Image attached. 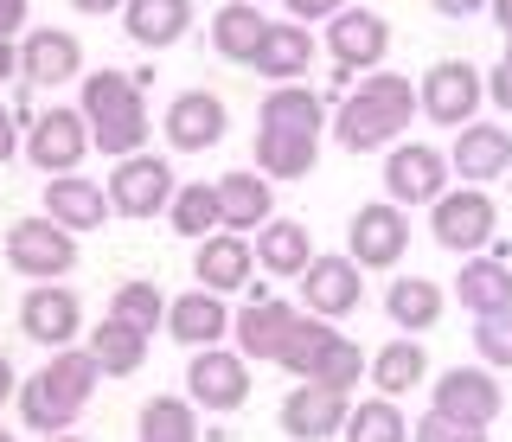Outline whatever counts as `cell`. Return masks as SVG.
Returning a JSON list of instances; mask_svg holds the SVG:
<instances>
[{"label": "cell", "instance_id": "obj_26", "mask_svg": "<svg viewBox=\"0 0 512 442\" xmlns=\"http://www.w3.org/2000/svg\"><path fill=\"white\" fill-rule=\"evenodd\" d=\"M250 65L263 71L269 84H295V77L314 65V39H308V26L276 20V26L263 33V45H256V58H250Z\"/></svg>", "mask_w": 512, "mask_h": 442}, {"label": "cell", "instance_id": "obj_50", "mask_svg": "<svg viewBox=\"0 0 512 442\" xmlns=\"http://www.w3.org/2000/svg\"><path fill=\"white\" fill-rule=\"evenodd\" d=\"M487 7H493V20H500V33L512 39V0H487Z\"/></svg>", "mask_w": 512, "mask_h": 442}, {"label": "cell", "instance_id": "obj_32", "mask_svg": "<svg viewBox=\"0 0 512 442\" xmlns=\"http://www.w3.org/2000/svg\"><path fill=\"white\" fill-rule=\"evenodd\" d=\"M218 205H224V231H263L276 199H269V180L256 173H224L218 180Z\"/></svg>", "mask_w": 512, "mask_h": 442}, {"label": "cell", "instance_id": "obj_37", "mask_svg": "<svg viewBox=\"0 0 512 442\" xmlns=\"http://www.w3.org/2000/svg\"><path fill=\"white\" fill-rule=\"evenodd\" d=\"M346 442H404L410 436V417L397 410V398H365L359 410H346Z\"/></svg>", "mask_w": 512, "mask_h": 442}, {"label": "cell", "instance_id": "obj_13", "mask_svg": "<svg viewBox=\"0 0 512 442\" xmlns=\"http://www.w3.org/2000/svg\"><path fill=\"white\" fill-rule=\"evenodd\" d=\"M186 398L205 404V410H237V404L250 398V359H244V353H224V346L192 353V366H186Z\"/></svg>", "mask_w": 512, "mask_h": 442}, {"label": "cell", "instance_id": "obj_17", "mask_svg": "<svg viewBox=\"0 0 512 442\" xmlns=\"http://www.w3.org/2000/svg\"><path fill=\"white\" fill-rule=\"evenodd\" d=\"M77 327H84V308H77V295L58 289V282H39V289L20 302V334L39 340V346H52V353L77 340Z\"/></svg>", "mask_w": 512, "mask_h": 442}, {"label": "cell", "instance_id": "obj_22", "mask_svg": "<svg viewBox=\"0 0 512 442\" xmlns=\"http://www.w3.org/2000/svg\"><path fill=\"white\" fill-rule=\"evenodd\" d=\"M250 270H256V257H250L244 231H218V238H205L199 257H192V276H199V289H212V295L250 289Z\"/></svg>", "mask_w": 512, "mask_h": 442}, {"label": "cell", "instance_id": "obj_3", "mask_svg": "<svg viewBox=\"0 0 512 442\" xmlns=\"http://www.w3.org/2000/svg\"><path fill=\"white\" fill-rule=\"evenodd\" d=\"M84 122H90V148L116 154H141V141H148V103H141V77L128 71H90L84 77Z\"/></svg>", "mask_w": 512, "mask_h": 442}, {"label": "cell", "instance_id": "obj_43", "mask_svg": "<svg viewBox=\"0 0 512 442\" xmlns=\"http://www.w3.org/2000/svg\"><path fill=\"white\" fill-rule=\"evenodd\" d=\"M295 20H327V13H340V7H352V0H282Z\"/></svg>", "mask_w": 512, "mask_h": 442}, {"label": "cell", "instance_id": "obj_35", "mask_svg": "<svg viewBox=\"0 0 512 442\" xmlns=\"http://www.w3.org/2000/svg\"><path fill=\"white\" fill-rule=\"evenodd\" d=\"M90 353H96V366H103V378H128V372H141V359H148V334L109 314V321L90 334Z\"/></svg>", "mask_w": 512, "mask_h": 442}, {"label": "cell", "instance_id": "obj_27", "mask_svg": "<svg viewBox=\"0 0 512 442\" xmlns=\"http://www.w3.org/2000/svg\"><path fill=\"white\" fill-rule=\"evenodd\" d=\"M455 295H461V308L468 314H500L512 308V270L500 257H461V282H455Z\"/></svg>", "mask_w": 512, "mask_h": 442}, {"label": "cell", "instance_id": "obj_20", "mask_svg": "<svg viewBox=\"0 0 512 442\" xmlns=\"http://www.w3.org/2000/svg\"><path fill=\"white\" fill-rule=\"evenodd\" d=\"M167 141L180 154H205L224 141V103L212 90H180V97L167 103Z\"/></svg>", "mask_w": 512, "mask_h": 442}, {"label": "cell", "instance_id": "obj_33", "mask_svg": "<svg viewBox=\"0 0 512 442\" xmlns=\"http://www.w3.org/2000/svg\"><path fill=\"white\" fill-rule=\"evenodd\" d=\"M320 161V135H282V129H256V167L276 180H301Z\"/></svg>", "mask_w": 512, "mask_h": 442}, {"label": "cell", "instance_id": "obj_5", "mask_svg": "<svg viewBox=\"0 0 512 442\" xmlns=\"http://www.w3.org/2000/svg\"><path fill=\"white\" fill-rule=\"evenodd\" d=\"M429 225H436V244L455 250V257H480L500 231V205L487 199V186H448V193L429 205Z\"/></svg>", "mask_w": 512, "mask_h": 442}, {"label": "cell", "instance_id": "obj_51", "mask_svg": "<svg viewBox=\"0 0 512 442\" xmlns=\"http://www.w3.org/2000/svg\"><path fill=\"white\" fill-rule=\"evenodd\" d=\"M493 257H500L506 270H512V238H500V244H493Z\"/></svg>", "mask_w": 512, "mask_h": 442}, {"label": "cell", "instance_id": "obj_34", "mask_svg": "<svg viewBox=\"0 0 512 442\" xmlns=\"http://www.w3.org/2000/svg\"><path fill=\"white\" fill-rule=\"evenodd\" d=\"M167 218H173V231H180V238H192V244L218 238V231H224V205H218V186H205V180L180 186V193H173V205H167Z\"/></svg>", "mask_w": 512, "mask_h": 442}, {"label": "cell", "instance_id": "obj_15", "mask_svg": "<svg viewBox=\"0 0 512 442\" xmlns=\"http://www.w3.org/2000/svg\"><path fill=\"white\" fill-rule=\"evenodd\" d=\"M448 173H461V186L506 180V173H512V135L500 129V122H468V129H455Z\"/></svg>", "mask_w": 512, "mask_h": 442}, {"label": "cell", "instance_id": "obj_36", "mask_svg": "<svg viewBox=\"0 0 512 442\" xmlns=\"http://www.w3.org/2000/svg\"><path fill=\"white\" fill-rule=\"evenodd\" d=\"M384 308H391L397 327H410V334H423V327L442 321V289L429 276H397L391 295H384Z\"/></svg>", "mask_w": 512, "mask_h": 442}, {"label": "cell", "instance_id": "obj_49", "mask_svg": "<svg viewBox=\"0 0 512 442\" xmlns=\"http://www.w3.org/2000/svg\"><path fill=\"white\" fill-rule=\"evenodd\" d=\"M77 13H116V7H128V0H71Z\"/></svg>", "mask_w": 512, "mask_h": 442}, {"label": "cell", "instance_id": "obj_18", "mask_svg": "<svg viewBox=\"0 0 512 442\" xmlns=\"http://www.w3.org/2000/svg\"><path fill=\"white\" fill-rule=\"evenodd\" d=\"M301 295H308L314 314H327V321H340L365 302V276L352 257H314L308 270H301Z\"/></svg>", "mask_w": 512, "mask_h": 442}, {"label": "cell", "instance_id": "obj_47", "mask_svg": "<svg viewBox=\"0 0 512 442\" xmlns=\"http://www.w3.org/2000/svg\"><path fill=\"white\" fill-rule=\"evenodd\" d=\"M7 77H20V45L0 39V84H7Z\"/></svg>", "mask_w": 512, "mask_h": 442}, {"label": "cell", "instance_id": "obj_23", "mask_svg": "<svg viewBox=\"0 0 512 442\" xmlns=\"http://www.w3.org/2000/svg\"><path fill=\"white\" fill-rule=\"evenodd\" d=\"M77 71H84V45L71 33H58V26L26 33V45H20V77L26 84H71Z\"/></svg>", "mask_w": 512, "mask_h": 442}, {"label": "cell", "instance_id": "obj_24", "mask_svg": "<svg viewBox=\"0 0 512 442\" xmlns=\"http://www.w3.org/2000/svg\"><path fill=\"white\" fill-rule=\"evenodd\" d=\"M167 334L180 346H192V353H205V346H218L231 334V314H224V302L212 289H192L180 302H167Z\"/></svg>", "mask_w": 512, "mask_h": 442}, {"label": "cell", "instance_id": "obj_10", "mask_svg": "<svg viewBox=\"0 0 512 442\" xmlns=\"http://www.w3.org/2000/svg\"><path fill=\"white\" fill-rule=\"evenodd\" d=\"M173 167L160 161V154H128V161L109 173V205H116L122 218H154L173 205Z\"/></svg>", "mask_w": 512, "mask_h": 442}, {"label": "cell", "instance_id": "obj_4", "mask_svg": "<svg viewBox=\"0 0 512 442\" xmlns=\"http://www.w3.org/2000/svg\"><path fill=\"white\" fill-rule=\"evenodd\" d=\"M282 366L295 372V378H308V385H333V391H352L365 372H372V359L352 346L340 327H320L301 314V327H295V340L282 346Z\"/></svg>", "mask_w": 512, "mask_h": 442}, {"label": "cell", "instance_id": "obj_41", "mask_svg": "<svg viewBox=\"0 0 512 442\" xmlns=\"http://www.w3.org/2000/svg\"><path fill=\"white\" fill-rule=\"evenodd\" d=\"M410 436L416 442H487L480 423H455V417H442V410H429L423 423H410Z\"/></svg>", "mask_w": 512, "mask_h": 442}, {"label": "cell", "instance_id": "obj_42", "mask_svg": "<svg viewBox=\"0 0 512 442\" xmlns=\"http://www.w3.org/2000/svg\"><path fill=\"white\" fill-rule=\"evenodd\" d=\"M487 103H493V109H506V116H512V52H506L500 65L487 71Z\"/></svg>", "mask_w": 512, "mask_h": 442}, {"label": "cell", "instance_id": "obj_39", "mask_svg": "<svg viewBox=\"0 0 512 442\" xmlns=\"http://www.w3.org/2000/svg\"><path fill=\"white\" fill-rule=\"evenodd\" d=\"M116 321H128V327H141V334H154L160 321H167V295L154 289V282H122L116 289Z\"/></svg>", "mask_w": 512, "mask_h": 442}, {"label": "cell", "instance_id": "obj_38", "mask_svg": "<svg viewBox=\"0 0 512 442\" xmlns=\"http://www.w3.org/2000/svg\"><path fill=\"white\" fill-rule=\"evenodd\" d=\"M141 442H199L192 398H154L148 410H141Z\"/></svg>", "mask_w": 512, "mask_h": 442}, {"label": "cell", "instance_id": "obj_1", "mask_svg": "<svg viewBox=\"0 0 512 442\" xmlns=\"http://www.w3.org/2000/svg\"><path fill=\"white\" fill-rule=\"evenodd\" d=\"M416 90H410V77H397V71H372L359 90L340 103V116H333V135H340V148L346 154H372V148H397V135L410 129V116H416Z\"/></svg>", "mask_w": 512, "mask_h": 442}, {"label": "cell", "instance_id": "obj_14", "mask_svg": "<svg viewBox=\"0 0 512 442\" xmlns=\"http://www.w3.org/2000/svg\"><path fill=\"white\" fill-rule=\"evenodd\" d=\"M327 45H333V58H340V71H378L384 52H391V26H384V13L352 0V7L333 13Z\"/></svg>", "mask_w": 512, "mask_h": 442}, {"label": "cell", "instance_id": "obj_16", "mask_svg": "<svg viewBox=\"0 0 512 442\" xmlns=\"http://www.w3.org/2000/svg\"><path fill=\"white\" fill-rule=\"evenodd\" d=\"M346 410H352L346 391L308 385V378H301V385L282 398V436H295V442H327V436L346 430Z\"/></svg>", "mask_w": 512, "mask_h": 442}, {"label": "cell", "instance_id": "obj_7", "mask_svg": "<svg viewBox=\"0 0 512 442\" xmlns=\"http://www.w3.org/2000/svg\"><path fill=\"white\" fill-rule=\"evenodd\" d=\"M384 193L391 205H436L448 193V154L429 148V141H397L391 161H384Z\"/></svg>", "mask_w": 512, "mask_h": 442}, {"label": "cell", "instance_id": "obj_56", "mask_svg": "<svg viewBox=\"0 0 512 442\" xmlns=\"http://www.w3.org/2000/svg\"><path fill=\"white\" fill-rule=\"evenodd\" d=\"M256 7H263V0H256Z\"/></svg>", "mask_w": 512, "mask_h": 442}, {"label": "cell", "instance_id": "obj_55", "mask_svg": "<svg viewBox=\"0 0 512 442\" xmlns=\"http://www.w3.org/2000/svg\"><path fill=\"white\" fill-rule=\"evenodd\" d=\"M506 186H512V173H506Z\"/></svg>", "mask_w": 512, "mask_h": 442}, {"label": "cell", "instance_id": "obj_12", "mask_svg": "<svg viewBox=\"0 0 512 442\" xmlns=\"http://www.w3.org/2000/svg\"><path fill=\"white\" fill-rule=\"evenodd\" d=\"M84 154H90V122H84V109H45V116H32L26 161L39 167V173H71Z\"/></svg>", "mask_w": 512, "mask_h": 442}, {"label": "cell", "instance_id": "obj_21", "mask_svg": "<svg viewBox=\"0 0 512 442\" xmlns=\"http://www.w3.org/2000/svg\"><path fill=\"white\" fill-rule=\"evenodd\" d=\"M295 327H301V314L269 295V302H250L244 314H237L231 334H237V353L244 359H282V346L295 340Z\"/></svg>", "mask_w": 512, "mask_h": 442}, {"label": "cell", "instance_id": "obj_28", "mask_svg": "<svg viewBox=\"0 0 512 442\" xmlns=\"http://www.w3.org/2000/svg\"><path fill=\"white\" fill-rule=\"evenodd\" d=\"M256 129H282V135H320L327 129V109H320L314 90L301 84H276L263 97V109H256Z\"/></svg>", "mask_w": 512, "mask_h": 442}, {"label": "cell", "instance_id": "obj_30", "mask_svg": "<svg viewBox=\"0 0 512 442\" xmlns=\"http://www.w3.org/2000/svg\"><path fill=\"white\" fill-rule=\"evenodd\" d=\"M429 378V353H423V340L404 334V340H391V346H378L372 353V385H378V398H404V391H416Z\"/></svg>", "mask_w": 512, "mask_h": 442}, {"label": "cell", "instance_id": "obj_25", "mask_svg": "<svg viewBox=\"0 0 512 442\" xmlns=\"http://www.w3.org/2000/svg\"><path fill=\"white\" fill-rule=\"evenodd\" d=\"M122 26L135 45H148V52H167V45L186 39L192 26V0H128L122 7Z\"/></svg>", "mask_w": 512, "mask_h": 442}, {"label": "cell", "instance_id": "obj_45", "mask_svg": "<svg viewBox=\"0 0 512 442\" xmlns=\"http://www.w3.org/2000/svg\"><path fill=\"white\" fill-rule=\"evenodd\" d=\"M429 7H436L442 20H474V13L487 7V0H429Z\"/></svg>", "mask_w": 512, "mask_h": 442}, {"label": "cell", "instance_id": "obj_40", "mask_svg": "<svg viewBox=\"0 0 512 442\" xmlns=\"http://www.w3.org/2000/svg\"><path fill=\"white\" fill-rule=\"evenodd\" d=\"M474 353H480V366L512 372V308H500V314H474Z\"/></svg>", "mask_w": 512, "mask_h": 442}, {"label": "cell", "instance_id": "obj_9", "mask_svg": "<svg viewBox=\"0 0 512 442\" xmlns=\"http://www.w3.org/2000/svg\"><path fill=\"white\" fill-rule=\"evenodd\" d=\"M7 263L20 276L52 282L77 263V231L52 225V218H20V225H7Z\"/></svg>", "mask_w": 512, "mask_h": 442}, {"label": "cell", "instance_id": "obj_48", "mask_svg": "<svg viewBox=\"0 0 512 442\" xmlns=\"http://www.w3.org/2000/svg\"><path fill=\"white\" fill-rule=\"evenodd\" d=\"M13 391H20V372H13V359H7V353H0V404H7V398H13Z\"/></svg>", "mask_w": 512, "mask_h": 442}, {"label": "cell", "instance_id": "obj_2", "mask_svg": "<svg viewBox=\"0 0 512 442\" xmlns=\"http://www.w3.org/2000/svg\"><path fill=\"white\" fill-rule=\"evenodd\" d=\"M96 378H103V366H96V353L84 346H58L52 359H45V372H32L20 385V417L26 430H45V436H64L77 423V410L90 404Z\"/></svg>", "mask_w": 512, "mask_h": 442}, {"label": "cell", "instance_id": "obj_8", "mask_svg": "<svg viewBox=\"0 0 512 442\" xmlns=\"http://www.w3.org/2000/svg\"><path fill=\"white\" fill-rule=\"evenodd\" d=\"M346 257L359 263V270H391L397 257H404V244H410V212L404 205H391V199H378V205H359L352 212V225H346Z\"/></svg>", "mask_w": 512, "mask_h": 442}, {"label": "cell", "instance_id": "obj_11", "mask_svg": "<svg viewBox=\"0 0 512 442\" xmlns=\"http://www.w3.org/2000/svg\"><path fill=\"white\" fill-rule=\"evenodd\" d=\"M500 378H493V366H448L436 378V391H429V410H442V417L455 423H480L487 430L493 417H500Z\"/></svg>", "mask_w": 512, "mask_h": 442}, {"label": "cell", "instance_id": "obj_31", "mask_svg": "<svg viewBox=\"0 0 512 442\" xmlns=\"http://www.w3.org/2000/svg\"><path fill=\"white\" fill-rule=\"evenodd\" d=\"M256 263H263L269 276H301L314 263L308 225H295V218H269V225L256 231Z\"/></svg>", "mask_w": 512, "mask_h": 442}, {"label": "cell", "instance_id": "obj_53", "mask_svg": "<svg viewBox=\"0 0 512 442\" xmlns=\"http://www.w3.org/2000/svg\"><path fill=\"white\" fill-rule=\"evenodd\" d=\"M0 442H20V436H13V430H0Z\"/></svg>", "mask_w": 512, "mask_h": 442}, {"label": "cell", "instance_id": "obj_54", "mask_svg": "<svg viewBox=\"0 0 512 442\" xmlns=\"http://www.w3.org/2000/svg\"><path fill=\"white\" fill-rule=\"evenodd\" d=\"M506 52H512V39H506Z\"/></svg>", "mask_w": 512, "mask_h": 442}, {"label": "cell", "instance_id": "obj_6", "mask_svg": "<svg viewBox=\"0 0 512 442\" xmlns=\"http://www.w3.org/2000/svg\"><path fill=\"white\" fill-rule=\"evenodd\" d=\"M416 103H423V116L442 122V129H468L480 116V103H487V77H480L468 58H442V65H429Z\"/></svg>", "mask_w": 512, "mask_h": 442}, {"label": "cell", "instance_id": "obj_52", "mask_svg": "<svg viewBox=\"0 0 512 442\" xmlns=\"http://www.w3.org/2000/svg\"><path fill=\"white\" fill-rule=\"evenodd\" d=\"M45 442H84V436H45Z\"/></svg>", "mask_w": 512, "mask_h": 442}, {"label": "cell", "instance_id": "obj_19", "mask_svg": "<svg viewBox=\"0 0 512 442\" xmlns=\"http://www.w3.org/2000/svg\"><path fill=\"white\" fill-rule=\"evenodd\" d=\"M116 212L109 193L84 173H52V186H45V218L64 231H103V218Z\"/></svg>", "mask_w": 512, "mask_h": 442}, {"label": "cell", "instance_id": "obj_46", "mask_svg": "<svg viewBox=\"0 0 512 442\" xmlns=\"http://www.w3.org/2000/svg\"><path fill=\"white\" fill-rule=\"evenodd\" d=\"M13 148H20V129H13V116H7V103H0V167L13 161Z\"/></svg>", "mask_w": 512, "mask_h": 442}, {"label": "cell", "instance_id": "obj_44", "mask_svg": "<svg viewBox=\"0 0 512 442\" xmlns=\"http://www.w3.org/2000/svg\"><path fill=\"white\" fill-rule=\"evenodd\" d=\"M26 33V0H0V39Z\"/></svg>", "mask_w": 512, "mask_h": 442}, {"label": "cell", "instance_id": "obj_29", "mask_svg": "<svg viewBox=\"0 0 512 442\" xmlns=\"http://www.w3.org/2000/svg\"><path fill=\"white\" fill-rule=\"evenodd\" d=\"M269 26H276V20H263V7H256V0H231V7L212 13V45L231 58V65H250Z\"/></svg>", "mask_w": 512, "mask_h": 442}]
</instances>
